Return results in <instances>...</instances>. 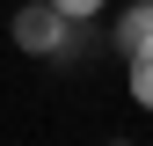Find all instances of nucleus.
<instances>
[{"mask_svg":"<svg viewBox=\"0 0 153 146\" xmlns=\"http://www.w3.org/2000/svg\"><path fill=\"white\" fill-rule=\"evenodd\" d=\"M66 29H73V15H59L51 0H22L15 7V51H29V59H59Z\"/></svg>","mask_w":153,"mask_h":146,"instance_id":"obj_1","label":"nucleus"},{"mask_svg":"<svg viewBox=\"0 0 153 146\" xmlns=\"http://www.w3.org/2000/svg\"><path fill=\"white\" fill-rule=\"evenodd\" d=\"M146 44H153V0H131L117 15V51L131 59V51H146Z\"/></svg>","mask_w":153,"mask_h":146,"instance_id":"obj_2","label":"nucleus"},{"mask_svg":"<svg viewBox=\"0 0 153 146\" xmlns=\"http://www.w3.org/2000/svg\"><path fill=\"white\" fill-rule=\"evenodd\" d=\"M131 102L153 110V44H146V51H131Z\"/></svg>","mask_w":153,"mask_h":146,"instance_id":"obj_3","label":"nucleus"},{"mask_svg":"<svg viewBox=\"0 0 153 146\" xmlns=\"http://www.w3.org/2000/svg\"><path fill=\"white\" fill-rule=\"evenodd\" d=\"M51 7H59V15H73V22H95L109 0H51Z\"/></svg>","mask_w":153,"mask_h":146,"instance_id":"obj_4","label":"nucleus"}]
</instances>
